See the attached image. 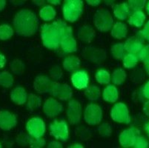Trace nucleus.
<instances>
[{
  "label": "nucleus",
  "instance_id": "nucleus-1",
  "mask_svg": "<svg viewBox=\"0 0 149 148\" xmlns=\"http://www.w3.org/2000/svg\"><path fill=\"white\" fill-rule=\"evenodd\" d=\"M71 34V28L62 20H57L51 24H45L42 27V43L48 49H57L62 39Z\"/></svg>",
  "mask_w": 149,
  "mask_h": 148
},
{
  "label": "nucleus",
  "instance_id": "nucleus-2",
  "mask_svg": "<svg viewBox=\"0 0 149 148\" xmlns=\"http://www.w3.org/2000/svg\"><path fill=\"white\" fill-rule=\"evenodd\" d=\"M13 24L17 34L31 36L38 31L40 22L34 13L25 9L20 10L16 14Z\"/></svg>",
  "mask_w": 149,
  "mask_h": 148
},
{
  "label": "nucleus",
  "instance_id": "nucleus-3",
  "mask_svg": "<svg viewBox=\"0 0 149 148\" xmlns=\"http://www.w3.org/2000/svg\"><path fill=\"white\" fill-rule=\"evenodd\" d=\"M82 11V0H64V3L62 6V13L66 21L74 22L80 17Z\"/></svg>",
  "mask_w": 149,
  "mask_h": 148
},
{
  "label": "nucleus",
  "instance_id": "nucleus-4",
  "mask_svg": "<svg viewBox=\"0 0 149 148\" xmlns=\"http://www.w3.org/2000/svg\"><path fill=\"white\" fill-rule=\"evenodd\" d=\"M93 22L96 28L100 31L106 32L111 29L113 27V20L111 14L107 10L101 9L96 12Z\"/></svg>",
  "mask_w": 149,
  "mask_h": 148
},
{
  "label": "nucleus",
  "instance_id": "nucleus-5",
  "mask_svg": "<svg viewBox=\"0 0 149 148\" xmlns=\"http://www.w3.org/2000/svg\"><path fill=\"white\" fill-rule=\"evenodd\" d=\"M84 119L89 125H97L100 124L102 119L101 108L96 104H88L85 110Z\"/></svg>",
  "mask_w": 149,
  "mask_h": 148
},
{
  "label": "nucleus",
  "instance_id": "nucleus-6",
  "mask_svg": "<svg viewBox=\"0 0 149 148\" xmlns=\"http://www.w3.org/2000/svg\"><path fill=\"white\" fill-rule=\"evenodd\" d=\"M111 116L114 122L124 124H129L131 118L127 106L123 103L120 102L115 104L111 109Z\"/></svg>",
  "mask_w": 149,
  "mask_h": 148
},
{
  "label": "nucleus",
  "instance_id": "nucleus-7",
  "mask_svg": "<svg viewBox=\"0 0 149 148\" xmlns=\"http://www.w3.org/2000/svg\"><path fill=\"white\" fill-rule=\"evenodd\" d=\"M51 135L56 139L65 142L68 138V124L64 120L54 121L50 125Z\"/></svg>",
  "mask_w": 149,
  "mask_h": 148
},
{
  "label": "nucleus",
  "instance_id": "nucleus-8",
  "mask_svg": "<svg viewBox=\"0 0 149 148\" xmlns=\"http://www.w3.org/2000/svg\"><path fill=\"white\" fill-rule=\"evenodd\" d=\"M28 133L33 138H41L45 132V125L40 118H33L29 120L26 125Z\"/></svg>",
  "mask_w": 149,
  "mask_h": 148
},
{
  "label": "nucleus",
  "instance_id": "nucleus-9",
  "mask_svg": "<svg viewBox=\"0 0 149 148\" xmlns=\"http://www.w3.org/2000/svg\"><path fill=\"white\" fill-rule=\"evenodd\" d=\"M66 113L70 124H77L79 123L82 116V107L80 103L77 100H70L68 102Z\"/></svg>",
  "mask_w": 149,
  "mask_h": 148
},
{
  "label": "nucleus",
  "instance_id": "nucleus-10",
  "mask_svg": "<svg viewBox=\"0 0 149 148\" xmlns=\"http://www.w3.org/2000/svg\"><path fill=\"white\" fill-rule=\"evenodd\" d=\"M51 93L54 97L58 98L62 101H65L72 96V90L68 85L54 82Z\"/></svg>",
  "mask_w": 149,
  "mask_h": 148
},
{
  "label": "nucleus",
  "instance_id": "nucleus-11",
  "mask_svg": "<svg viewBox=\"0 0 149 148\" xmlns=\"http://www.w3.org/2000/svg\"><path fill=\"white\" fill-rule=\"evenodd\" d=\"M139 135L138 129L132 127L129 129H126L120 134L119 141L120 145L124 147H131L134 145L136 138Z\"/></svg>",
  "mask_w": 149,
  "mask_h": 148
},
{
  "label": "nucleus",
  "instance_id": "nucleus-12",
  "mask_svg": "<svg viewBox=\"0 0 149 148\" xmlns=\"http://www.w3.org/2000/svg\"><path fill=\"white\" fill-rule=\"evenodd\" d=\"M62 110H63V106L62 105V104L53 98H49L45 101L43 105V111L48 117H55L61 113Z\"/></svg>",
  "mask_w": 149,
  "mask_h": 148
},
{
  "label": "nucleus",
  "instance_id": "nucleus-13",
  "mask_svg": "<svg viewBox=\"0 0 149 148\" xmlns=\"http://www.w3.org/2000/svg\"><path fill=\"white\" fill-rule=\"evenodd\" d=\"M17 117L14 114L8 110L0 111V128L10 130L17 125Z\"/></svg>",
  "mask_w": 149,
  "mask_h": 148
},
{
  "label": "nucleus",
  "instance_id": "nucleus-14",
  "mask_svg": "<svg viewBox=\"0 0 149 148\" xmlns=\"http://www.w3.org/2000/svg\"><path fill=\"white\" fill-rule=\"evenodd\" d=\"M53 82L48 77L45 76H39L36 77L33 82V88L39 93H51Z\"/></svg>",
  "mask_w": 149,
  "mask_h": 148
},
{
  "label": "nucleus",
  "instance_id": "nucleus-15",
  "mask_svg": "<svg viewBox=\"0 0 149 148\" xmlns=\"http://www.w3.org/2000/svg\"><path fill=\"white\" fill-rule=\"evenodd\" d=\"M71 81L73 85L77 89L82 90L87 88L89 81L88 73L85 70H78L72 75Z\"/></svg>",
  "mask_w": 149,
  "mask_h": 148
},
{
  "label": "nucleus",
  "instance_id": "nucleus-16",
  "mask_svg": "<svg viewBox=\"0 0 149 148\" xmlns=\"http://www.w3.org/2000/svg\"><path fill=\"white\" fill-rule=\"evenodd\" d=\"M124 47L127 53L137 54L143 47V42L139 40L136 36L130 37L124 43Z\"/></svg>",
  "mask_w": 149,
  "mask_h": 148
},
{
  "label": "nucleus",
  "instance_id": "nucleus-17",
  "mask_svg": "<svg viewBox=\"0 0 149 148\" xmlns=\"http://www.w3.org/2000/svg\"><path fill=\"white\" fill-rule=\"evenodd\" d=\"M95 31L93 28L88 25L82 26L78 31V39L83 42H91L95 37Z\"/></svg>",
  "mask_w": 149,
  "mask_h": 148
},
{
  "label": "nucleus",
  "instance_id": "nucleus-18",
  "mask_svg": "<svg viewBox=\"0 0 149 148\" xmlns=\"http://www.w3.org/2000/svg\"><path fill=\"white\" fill-rule=\"evenodd\" d=\"M10 98L14 103L18 105L25 104L27 101V93L25 90L22 87L14 88L10 93Z\"/></svg>",
  "mask_w": 149,
  "mask_h": 148
},
{
  "label": "nucleus",
  "instance_id": "nucleus-19",
  "mask_svg": "<svg viewBox=\"0 0 149 148\" xmlns=\"http://www.w3.org/2000/svg\"><path fill=\"white\" fill-rule=\"evenodd\" d=\"M84 54L88 60L93 62H101L104 60L105 58V54L102 50H98V49L92 48V47L86 49Z\"/></svg>",
  "mask_w": 149,
  "mask_h": 148
},
{
  "label": "nucleus",
  "instance_id": "nucleus-20",
  "mask_svg": "<svg viewBox=\"0 0 149 148\" xmlns=\"http://www.w3.org/2000/svg\"><path fill=\"white\" fill-rule=\"evenodd\" d=\"M62 50L66 54L74 53L77 51V42L73 36V34L68 35L62 39L60 44Z\"/></svg>",
  "mask_w": 149,
  "mask_h": 148
},
{
  "label": "nucleus",
  "instance_id": "nucleus-21",
  "mask_svg": "<svg viewBox=\"0 0 149 148\" xmlns=\"http://www.w3.org/2000/svg\"><path fill=\"white\" fill-rule=\"evenodd\" d=\"M128 28L123 22H116L111 30V36L118 39H122L127 36Z\"/></svg>",
  "mask_w": 149,
  "mask_h": 148
},
{
  "label": "nucleus",
  "instance_id": "nucleus-22",
  "mask_svg": "<svg viewBox=\"0 0 149 148\" xmlns=\"http://www.w3.org/2000/svg\"><path fill=\"white\" fill-rule=\"evenodd\" d=\"M118 90L115 86L109 85L104 89L103 99L105 101L113 103L118 99Z\"/></svg>",
  "mask_w": 149,
  "mask_h": 148
},
{
  "label": "nucleus",
  "instance_id": "nucleus-23",
  "mask_svg": "<svg viewBox=\"0 0 149 148\" xmlns=\"http://www.w3.org/2000/svg\"><path fill=\"white\" fill-rule=\"evenodd\" d=\"M130 13L129 6L127 3H121L115 5L113 8V14L116 18L120 20H125Z\"/></svg>",
  "mask_w": 149,
  "mask_h": 148
},
{
  "label": "nucleus",
  "instance_id": "nucleus-24",
  "mask_svg": "<svg viewBox=\"0 0 149 148\" xmlns=\"http://www.w3.org/2000/svg\"><path fill=\"white\" fill-rule=\"evenodd\" d=\"M80 65V60L78 57L75 56H70L66 57L63 62V67L66 70L69 72H74Z\"/></svg>",
  "mask_w": 149,
  "mask_h": 148
},
{
  "label": "nucleus",
  "instance_id": "nucleus-25",
  "mask_svg": "<svg viewBox=\"0 0 149 148\" xmlns=\"http://www.w3.org/2000/svg\"><path fill=\"white\" fill-rule=\"evenodd\" d=\"M145 20H146V15L144 14V13L141 10H136L131 15L128 22L131 25H134L136 28H141L144 24Z\"/></svg>",
  "mask_w": 149,
  "mask_h": 148
},
{
  "label": "nucleus",
  "instance_id": "nucleus-26",
  "mask_svg": "<svg viewBox=\"0 0 149 148\" xmlns=\"http://www.w3.org/2000/svg\"><path fill=\"white\" fill-rule=\"evenodd\" d=\"M56 14L55 9L50 5L45 6L40 11V16L44 21H51L55 18Z\"/></svg>",
  "mask_w": 149,
  "mask_h": 148
},
{
  "label": "nucleus",
  "instance_id": "nucleus-27",
  "mask_svg": "<svg viewBox=\"0 0 149 148\" xmlns=\"http://www.w3.org/2000/svg\"><path fill=\"white\" fill-rule=\"evenodd\" d=\"M123 65L125 68H133L134 67L138 62V57L135 54L127 53L123 59Z\"/></svg>",
  "mask_w": 149,
  "mask_h": 148
},
{
  "label": "nucleus",
  "instance_id": "nucleus-28",
  "mask_svg": "<svg viewBox=\"0 0 149 148\" xmlns=\"http://www.w3.org/2000/svg\"><path fill=\"white\" fill-rule=\"evenodd\" d=\"M85 96L90 101H95L100 97L101 92L100 89L96 85H91V86L87 88L85 92Z\"/></svg>",
  "mask_w": 149,
  "mask_h": 148
},
{
  "label": "nucleus",
  "instance_id": "nucleus-29",
  "mask_svg": "<svg viewBox=\"0 0 149 148\" xmlns=\"http://www.w3.org/2000/svg\"><path fill=\"white\" fill-rule=\"evenodd\" d=\"M13 84V77L8 71L0 73V85L4 88H10Z\"/></svg>",
  "mask_w": 149,
  "mask_h": 148
},
{
  "label": "nucleus",
  "instance_id": "nucleus-30",
  "mask_svg": "<svg viewBox=\"0 0 149 148\" xmlns=\"http://www.w3.org/2000/svg\"><path fill=\"white\" fill-rule=\"evenodd\" d=\"M111 54L114 58L117 59H123L127 54L124 47V43H117L111 47Z\"/></svg>",
  "mask_w": 149,
  "mask_h": 148
},
{
  "label": "nucleus",
  "instance_id": "nucleus-31",
  "mask_svg": "<svg viewBox=\"0 0 149 148\" xmlns=\"http://www.w3.org/2000/svg\"><path fill=\"white\" fill-rule=\"evenodd\" d=\"M125 79H126V73L121 68L115 70L112 74V81L114 85H122L125 81Z\"/></svg>",
  "mask_w": 149,
  "mask_h": 148
},
{
  "label": "nucleus",
  "instance_id": "nucleus-32",
  "mask_svg": "<svg viewBox=\"0 0 149 148\" xmlns=\"http://www.w3.org/2000/svg\"><path fill=\"white\" fill-rule=\"evenodd\" d=\"M42 100L40 97L36 96L35 94H33V93H31L29 95L28 99V108L31 110H33L40 108Z\"/></svg>",
  "mask_w": 149,
  "mask_h": 148
},
{
  "label": "nucleus",
  "instance_id": "nucleus-33",
  "mask_svg": "<svg viewBox=\"0 0 149 148\" xmlns=\"http://www.w3.org/2000/svg\"><path fill=\"white\" fill-rule=\"evenodd\" d=\"M96 79L101 85H107L111 81V76L105 70H99L96 73Z\"/></svg>",
  "mask_w": 149,
  "mask_h": 148
},
{
  "label": "nucleus",
  "instance_id": "nucleus-34",
  "mask_svg": "<svg viewBox=\"0 0 149 148\" xmlns=\"http://www.w3.org/2000/svg\"><path fill=\"white\" fill-rule=\"evenodd\" d=\"M13 30L8 24L0 25V39L7 40L13 36Z\"/></svg>",
  "mask_w": 149,
  "mask_h": 148
},
{
  "label": "nucleus",
  "instance_id": "nucleus-35",
  "mask_svg": "<svg viewBox=\"0 0 149 148\" xmlns=\"http://www.w3.org/2000/svg\"><path fill=\"white\" fill-rule=\"evenodd\" d=\"M10 67L12 72L16 75H21L25 70V65H24L22 61L19 60V59L13 60L10 63Z\"/></svg>",
  "mask_w": 149,
  "mask_h": 148
},
{
  "label": "nucleus",
  "instance_id": "nucleus-36",
  "mask_svg": "<svg viewBox=\"0 0 149 148\" xmlns=\"http://www.w3.org/2000/svg\"><path fill=\"white\" fill-rule=\"evenodd\" d=\"M147 0H128L129 8L134 11L141 10L145 7Z\"/></svg>",
  "mask_w": 149,
  "mask_h": 148
},
{
  "label": "nucleus",
  "instance_id": "nucleus-37",
  "mask_svg": "<svg viewBox=\"0 0 149 148\" xmlns=\"http://www.w3.org/2000/svg\"><path fill=\"white\" fill-rule=\"evenodd\" d=\"M138 57L145 64L149 62V44L143 47V48L139 51Z\"/></svg>",
  "mask_w": 149,
  "mask_h": 148
},
{
  "label": "nucleus",
  "instance_id": "nucleus-38",
  "mask_svg": "<svg viewBox=\"0 0 149 148\" xmlns=\"http://www.w3.org/2000/svg\"><path fill=\"white\" fill-rule=\"evenodd\" d=\"M149 147V143L146 138L140 135H138L136 138V141L134 142V145H133V147L135 148H146Z\"/></svg>",
  "mask_w": 149,
  "mask_h": 148
},
{
  "label": "nucleus",
  "instance_id": "nucleus-39",
  "mask_svg": "<svg viewBox=\"0 0 149 148\" xmlns=\"http://www.w3.org/2000/svg\"><path fill=\"white\" fill-rule=\"evenodd\" d=\"M99 133L101 135L105 137H108L111 135L112 130L111 127L108 124L104 123V124H101L100 127H99Z\"/></svg>",
  "mask_w": 149,
  "mask_h": 148
},
{
  "label": "nucleus",
  "instance_id": "nucleus-40",
  "mask_svg": "<svg viewBox=\"0 0 149 148\" xmlns=\"http://www.w3.org/2000/svg\"><path fill=\"white\" fill-rule=\"evenodd\" d=\"M62 74H63V73H62V70L59 66H54L51 68V71H50V76L54 80L60 79L62 76Z\"/></svg>",
  "mask_w": 149,
  "mask_h": 148
},
{
  "label": "nucleus",
  "instance_id": "nucleus-41",
  "mask_svg": "<svg viewBox=\"0 0 149 148\" xmlns=\"http://www.w3.org/2000/svg\"><path fill=\"white\" fill-rule=\"evenodd\" d=\"M45 145V141L41 138H36L34 140L31 139V142H30V145H31V147L33 148L42 147Z\"/></svg>",
  "mask_w": 149,
  "mask_h": 148
},
{
  "label": "nucleus",
  "instance_id": "nucleus-42",
  "mask_svg": "<svg viewBox=\"0 0 149 148\" xmlns=\"http://www.w3.org/2000/svg\"><path fill=\"white\" fill-rule=\"evenodd\" d=\"M141 33H142L144 39H146L148 42H149V21L147 22L144 27V29L141 31Z\"/></svg>",
  "mask_w": 149,
  "mask_h": 148
},
{
  "label": "nucleus",
  "instance_id": "nucleus-43",
  "mask_svg": "<svg viewBox=\"0 0 149 148\" xmlns=\"http://www.w3.org/2000/svg\"><path fill=\"white\" fill-rule=\"evenodd\" d=\"M143 95L146 99L149 100V81L146 84L143 88Z\"/></svg>",
  "mask_w": 149,
  "mask_h": 148
},
{
  "label": "nucleus",
  "instance_id": "nucleus-44",
  "mask_svg": "<svg viewBox=\"0 0 149 148\" xmlns=\"http://www.w3.org/2000/svg\"><path fill=\"white\" fill-rule=\"evenodd\" d=\"M48 147H49V148H62V145H61L59 142H56V141H53V142H51V143L48 145Z\"/></svg>",
  "mask_w": 149,
  "mask_h": 148
},
{
  "label": "nucleus",
  "instance_id": "nucleus-45",
  "mask_svg": "<svg viewBox=\"0 0 149 148\" xmlns=\"http://www.w3.org/2000/svg\"><path fill=\"white\" fill-rule=\"evenodd\" d=\"M27 0H10V2H11V4H13V5H16V6H21Z\"/></svg>",
  "mask_w": 149,
  "mask_h": 148
},
{
  "label": "nucleus",
  "instance_id": "nucleus-46",
  "mask_svg": "<svg viewBox=\"0 0 149 148\" xmlns=\"http://www.w3.org/2000/svg\"><path fill=\"white\" fill-rule=\"evenodd\" d=\"M102 0H86V2L88 5L91 6H98L101 3Z\"/></svg>",
  "mask_w": 149,
  "mask_h": 148
},
{
  "label": "nucleus",
  "instance_id": "nucleus-47",
  "mask_svg": "<svg viewBox=\"0 0 149 148\" xmlns=\"http://www.w3.org/2000/svg\"><path fill=\"white\" fill-rule=\"evenodd\" d=\"M6 64V59L3 54H0V69L3 68Z\"/></svg>",
  "mask_w": 149,
  "mask_h": 148
},
{
  "label": "nucleus",
  "instance_id": "nucleus-48",
  "mask_svg": "<svg viewBox=\"0 0 149 148\" xmlns=\"http://www.w3.org/2000/svg\"><path fill=\"white\" fill-rule=\"evenodd\" d=\"M143 111L146 116H149V101L145 103L144 106H143Z\"/></svg>",
  "mask_w": 149,
  "mask_h": 148
},
{
  "label": "nucleus",
  "instance_id": "nucleus-49",
  "mask_svg": "<svg viewBox=\"0 0 149 148\" xmlns=\"http://www.w3.org/2000/svg\"><path fill=\"white\" fill-rule=\"evenodd\" d=\"M103 1L104 2H105V5H106L107 6H109V7L113 6L115 2H116V0H103Z\"/></svg>",
  "mask_w": 149,
  "mask_h": 148
},
{
  "label": "nucleus",
  "instance_id": "nucleus-50",
  "mask_svg": "<svg viewBox=\"0 0 149 148\" xmlns=\"http://www.w3.org/2000/svg\"><path fill=\"white\" fill-rule=\"evenodd\" d=\"M31 1L37 6H41L45 3V0H31Z\"/></svg>",
  "mask_w": 149,
  "mask_h": 148
},
{
  "label": "nucleus",
  "instance_id": "nucleus-51",
  "mask_svg": "<svg viewBox=\"0 0 149 148\" xmlns=\"http://www.w3.org/2000/svg\"><path fill=\"white\" fill-rule=\"evenodd\" d=\"M6 5V0H0V12L4 10Z\"/></svg>",
  "mask_w": 149,
  "mask_h": 148
},
{
  "label": "nucleus",
  "instance_id": "nucleus-52",
  "mask_svg": "<svg viewBox=\"0 0 149 148\" xmlns=\"http://www.w3.org/2000/svg\"><path fill=\"white\" fill-rule=\"evenodd\" d=\"M49 3L52 4V5H57L60 3L61 0H47Z\"/></svg>",
  "mask_w": 149,
  "mask_h": 148
},
{
  "label": "nucleus",
  "instance_id": "nucleus-53",
  "mask_svg": "<svg viewBox=\"0 0 149 148\" xmlns=\"http://www.w3.org/2000/svg\"><path fill=\"white\" fill-rule=\"evenodd\" d=\"M69 147H70V148H77V147L82 148V147H83V146H82V145H79V144H76V145H72V146H70Z\"/></svg>",
  "mask_w": 149,
  "mask_h": 148
},
{
  "label": "nucleus",
  "instance_id": "nucleus-54",
  "mask_svg": "<svg viewBox=\"0 0 149 148\" xmlns=\"http://www.w3.org/2000/svg\"><path fill=\"white\" fill-rule=\"evenodd\" d=\"M145 67H146V72H147V73L148 74V76H149V62L145 64Z\"/></svg>",
  "mask_w": 149,
  "mask_h": 148
},
{
  "label": "nucleus",
  "instance_id": "nucleus-55",
  "mask_svg": "<svg viewBox=\"0 0 149 148\" xmlns=\"http://www.w3.org/2000/svg\"><path fill=\"white\" fill-rule=\"evenodd\" d=\"M146 10H147L148 13L149 14V1H148V3L147 5V7H146Z\"/></svg>",
  "mask_w": 149,
  "mask_h": 148
},
{
  "label": "nucleus",
  "instance_id": "nucleus-56",
  "mask_svg": "<svg viewBox=\"0 0 149 148\" xmlns=\"http://www.w3.org/2000/svg\"><path fill=\"white\" fill-rule=\"evenodd\" d=\"M146 130H147V133L149 135V123L147 124V126H146Z\"/></svg>",
  "mask_w": 149,
  "mask_h": 148
},
{
  "label": "nucleus",
  "instance_id": "nucleus-57",
  "mask_svg": "<svg viewBox=\"0 0 149 148\" xmlns=\"http://www.w3.org/2000/svg\"><path fill=\"white\" fill-rule=\"evenodd\" d=\"M2 147V145H1V143H0V148Z\"/></svg>",
  "mask_w": 149,
  "mask_h": 148
}]
</instances>
